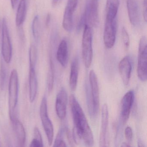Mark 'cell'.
I'll list each match as a JSON object with an SVG mask.
<instances>
[{"mask_svg": "<svg viewBox=\"0 0 147 147\" xmlns=\"http://www.w3.org/2000/svg\"><path fill=\"white\" fill-rule=\"evenodd\" d=\"M69 104L74 124L73 136L75 142L77 143L78 138L82 140L87 146H92L94 143L92 132L81 107L74 94L69 97Z\"/></svg>", "mask_w": 147, "mask_h": 147, "instance_id": "1", "label": "cell"}, {"mask_svg": "<svg viewBox=\"0 0 147 147\" xmlns=\"http://www.w3.org/2000/svg\"><path fill=\"white\" fill-rule=\"evenodd\" d=\"M117 14L115 13H106L104 32V42L107 49H111L115 44L117 30Z\"/></svg>", "mask_w": 147, "mask_h": 147, "instance_id": "2", "label": "cell"}, {"mask_svg": "<svg viewBox=\"0 0 147 147\" xmlns=\"http://www.w3.org/2000/svg\"><path fill=\"white\" fill-rule=\"evenodd\" d=\"M93 32L88 24L84 26L82 39V57L87 68L90 67L93 58L92 38Z\"/></svg>", "mask_w": 147, "mask_h": 147, "instance_id": "3", "label": "cell"}, {"mask_svg": "<svg viewBox=\"0 0 147 147\" xmlns=\"http://www.w3.org/2000/svg\"><path fill=\"white\" fill-rule=\"evenodd\" d=\"M89 81L91 88V99L88 103V108L90 115L95 117L98 115L99 108V95L98 79L95 72L91 70L89 73Z\"/></svg>", "mask_w": 147, "mask_h": 147, "instance_id": "4", "label": "cell"}, {"mask_svg": "<svg viewBox=\"0 0 147 147\" xmlns=\"http://www.w3.org/2000/svg\"><path fill=\"white\" fill-rule=\"evenodd\" d=\"M137 74L142 81L145 82L147 79V45L146 37L141 38L138 46Z\"/></svg>", "mask_w": 147, "mask_h": 147, "instance_id": "5", "label": "cell"}, {"mask_svg": "<svg viewBox=\"0 0 147 147\" xmlns=\"http://www.w3.org/2000/svg\"><path fill=\"white\" fill-rule=\"evenodd\" d=\"M39 113L49 144L51 146L53 143L54 138V127L48 114L47 98L45 96H44L42 99Z\"/></svg>", "mask_w": 147, "mask_h": 147, "instance_id": "6", "label": "cell"}, {"mask_svg": "<svg viewBox=\"0 0 147 147\" xmlns=\"http://www.w3.org/2000/svg\"><path fill=\"white\" fill-rule=\"evenodd\" d=\"M19 79L18 71L13 69L11 73L9 84V113H15L18 97Z\"/></svg>", "mask_w": 147, "mask_h": 147, "instance_id": "7", "label": "cell"}, {"mask_svg": "<svg viewBox=\"0 0 147 147\" xmlns=\"http://www.w3.org/2000/svg\"><path fill=\"white\" fill-rule=\"evenodd\" d=\"M1 51L3 60L7 63H10L12 56V47L7 25V20L4 18L2 24Z\"/></svg>", "mask_w": 147, "mask_h": 147, "instance_id": "8", "label": "cell"}, {"mask_svg": "<svg viewBox=\"0 0 147 147\" xmlns=\"http://www.w3.org/2000/svg\"><path fill=\"white\" fill-rule=\"evenodd\" d=\"M134 98V92L132 90H130L124 95L121 100L120 118L123 124H125L129 119Z\"/></svg>", "mask_w": 147, "mask_h": 147, "instance_id": "9", "label": "cell"}, {"mask_svg": "<svg viewBox=\"0 0 147 147\" xmlns=\"http://www.w3.org/2000/svg\"><path fill=\"white\" fill-rule=\"evenodd\" d=\"M10 119L17 138L18 146H24L26 141V132L23 124L17 118L15 113H10Z\"/></svg>", "mask_w": 147, "mask_h": 147, "instance_id": "10", "label": "cell"}, {"mask_svg": "<svg viewBox=\"0 0 147 147\" xmlns=\"http://www.w3.org/2000/svg\"><path fill=\"white\" fill-rule=\"evenodd\" d=\"M68 96L67 92L64 88H62L57 95L55 109L58 118L63 120L66 116Z\"/></svg>", "mask_w": 147, "mask_h": 147, "instance_id": "11", "label": "cell"}, {"mask_svg": "<svg viewBox=\"0 0 147 147\" xmlns=\"http://www.w3.org/2000/svg\"><path fill=\"white\" fill-rule=\"evenodd\" d=\"M119 69L123 83L125 86H127L129 82L132 69L131 61L129 57H125L120 61Z\"/></svg>", "mask_w": 147, "mask_h": 147, "instance_id": "12", "label": "cell"}, {"mask_svg": "<svg viewBox=\"0 0 147 147\" xmlns=\"http://www.w3.org/2000/svg\"><path fill=\"white\" fill-rule=\"evenodd\" d=\"M108 124V110L107 104H104L102 108L101 123L100 135V147H105L107 144V135Z\"/></svg>", "mask_w": 147, "mask_h": 147, "instance_id": "13", "label": "cell"}, {"mask_svg": "<svg viewBox=\"0 0 147 147\" xmlns=\"http://www.w3.org/2000/svg\"><path fill=\"white\" fill-rule=\"evenodd\" d=\"M126 5L130 22L132 25L136 26L140 22V13L137 2L136 0H127Z\"/></svg>", "mask_w": 147, "mask_h": 147, "instance_id": "14", "label": "cell"}, {"mask_svg": "<svg viewBox=\"0 0 147 147\" xmlns=\"http://www.w3.org/2000/svg\"><path fill=\"white\" fill-rule=\"evenodd\" d=\"M98 0H90L88 1V22L92 26L96 27L98 24Z\"/></svg>", "mask_w": 147, "mask_h": 147, "instance_id": "15", "label": "cell"}, {"mask_svg": "<svg viewBox=\"0 0 147 147\" xmlns=\"http://www.w3.org/2000/svg\"><path fill=\"white\" fill-rule=\"evenodd\" d=\"M29 97L30 100L32 103L37 94L38 80L35 68L30 67L29 76Z\"/></svg>", "mask_w": 147, "mask_h": 147, "instance_id": "16", "label": "cell"}, {"mask_svg": "<svg viewBox=\"0 0 147 147\" xmlns=\"http://www.w3.org/2000/svg\"><path fill=\"white\" fill-rule=\"evenodd\" d=\"M57 58L63 67H66L68 61V49L67 44L65 40L61 41L57 52Z\"/></svg>", "mask_w": 147, "mask_h": 147, "instance_id": "17", "label": "cell"}, {"mask_svg": "<svg viewBox=\"0 0 147 147\" xmlns=\"http://www.w3.org/2000/svg\"><path fill=\"white\" fill-rule=\"evenodd\" d=\"M79 60L77 57L74 58L72 61L69 75V86L71 91L74 92L77 87L79 74Z\"/></svg>", "mask_w": 147, "mask_h": 147, "instance_id": "18", "label": "cell"}, {"mask_svg": "<svg viewBox=\"0 0 147 147\" xmlns=\"http://www.w3.org/2000/svg\"><path fill=\"white\" fill-rule=\"evenodd\" d=\"M27 12V0H20L17 10L16 24L18 27L23 25L25 20Z\"/></svg>", "mask_w": 147, "mask_h": 147, "instance_id": "19", "label": "cell"}, {"mask_svg": "<svg viewBox=\"0 0 147 147\" xmlns=\"http://www.w3.org/2000/svg\"><path fill=\"white\" fill-rule=\"evenodd\" d=\"M73 12L69 8L66 6L63 14V27L68 32L72 31L74 26Z\"/></svg>", "mask_w": 147, "mask_h": 147, "instance_id": "20", "label": "cell"}, {"mask_svg": "<svg viewBox=\"0 0 147 147\" xmlns=\"http://www.w3.org/2000/svg\"><path fill=\"white\" fill-rule=\"evenodd\" d=\"M32 35L36 42H38L40 38L41 26L39 17L36 15L34 17L32 25Z\"/></svg>", "mask_w": 147, "mask_h": 147, "instance_id": "21", "label": "cell"}, {"mask_svg": "<svg viewBox=\"0 0 147 147\" xmlns=\"http://www.w3.org/2000/svg\"><path fill=\"white\" fill-rule=\"evenodd\" d=\"M37 49L34 45H32L29 50L30 67L35 68L37 60Z\"/></svg>", "mask_w": 147, "mask_h": 147, "instance_id": "22", "label": "cell"}, {"mask_svg": "<svg viewBox=\"0 0 147 147\" xmlns=\"http://www.w3.org/2000/svg\"><path fill=\"white\" fill-rule=\"evenodd\" d=\"M54 82V66L51 59L50 60V66L48 75V87L49 92L53 89Z\"/></svg>", "mask_w": 147, "mask_h": 147, "instance_id": "23", "label": "cell"}, {"mask_svg": "<svg viewBox=\"0 0 147 147\" xmlns=\"http://www.w3.org/2000/svg\"><path fill=\"white\" fill-rule=\"evenodd\" d=\"M65 130V128H61L59 131L54 143V147H67V144L63 138Z\"/></svg>", "mask_w": 147, "mask_h": 147, "instance_id": "24", "label": "cell"}, {"mask_svg": "<svg viewBox=\"0 0 147 147\" xmlns=\"http://www.w3.org/2000/svg\"><path fill=\"white\" fill-rule=\"evenodd\" d=\"M4 64L3 60H1L0 65V88L1 90L5 88L6 79V69Z\"/></svg>", "mask_w": 147, "mask_h": 147, "instance_id": "25", "label": "cell"}, {"mask_svg": "<svg viewBox=\"0 0 147 147\" xmlns=\"http://www.w3.org/2000/svg\"><path fill=\"white\" fill-rule=\"evenodd\" d=\"M122 37L125 48V49L127 50L129 49V37L128 32L125 27H123L122 29Z\"/></svg>", "mask_w": 147, "mask_h": 147, "instance_id": "26", "label": "cell"}, {"mask_svg": "<svg viewBox=\"0 0 147 147\" xmlns=\"http://www.w3.org/2000/svg\"><path fill=\"white\" fill-rule=\"evenodd\" d=\"M119 5V0H107L106 9L109 8L118 9Z\"/></svg>", "mask_w": 147, "mask_h": 147, "instance_id": "27", "label": "cell"}, {"mask_svg": "<svg viewBox=\"0 0 147 147\" xmlns=\"http://www.w3.org/2000/svg\"><path fill=\"white\" fill-rule=\"evenodd\" d=\"M124 134L125 139L128 141L129 143H130L132 141L133 138V133L131 128L129 126L126 127L125 130Z\"/></svg>", "mask_w": 147, "mask_h": 147, "instance_id": "28", "label": "cell"}, {"mask_svg": "<svg viewBox=\"0 0 147 147\" xmlns=\"http://www.w3.org/2000/svg\"><path fill=\"white\" fill-rule=\"evenodd\" d=\"M78 1V0H68L67 7L74 13L77 7Z\"/></svg>", "mask_w": 147, "mask_h": 147, "instance_id": "29", "label": "cell"}, {"mask_svg": "<svg viewBox=\"0 0 147 147\" xmlns=\"http://www.w3.org/2000/svg\"><path fill=\"white\" fill-rule=\"evenodd\" d=\"M34 138L43 143L42 138L39 129L37 127H35L34 129Z\"/></svg>", "mask_w": 147, "mask_h": 147, "instance_id": "30", "label": "cell"}, {"mask_svg": "<svg viewBox=\"0 0 147 147\" xmlns=\"http://www.w3.org/2000/svg\"><path fill=\"white\" fill-rule=\"evenodd\" d=\"M30 147H43V143L35 138H33V140L31 142Z\"/></svg>", "mask_w": 147, "mask_h": 147, "instance_id": "31", "label": "cell"}, {"mask_svg": "<svg viewBox=\"0 0 147 147\" xmlns=\"http://www.w3.org/2000/svg\"><path fill=\"white\" fill-rule=\"evenodd\" d=\"M143 14L144 19L145 22H147V0H144L143 8Z\"/></svg>", "mask_w": 147, "mask_h": 147, "instance_id": "32", "label": "cell"}, {"mask_svg": "<svg viewBox=\"0 0 147 147\" xmlns=\"http://www.w3.org/2000/svg\"><path fill=\"white\" fill-rule=\"evenodd\" d=\"M51 20V15L50 13H48L47 18H46V22H45V25L47 27H48L49 25Z\"/></svg>", "mask_w": 147, "mask_h": 147, "instance_id": "33", "label": "cell"}, {"mask_svg": "<svg viewBox=\"0 0 147 147\" xmlns=\"http://www.w3.org/2000/svg\"><path fill=\"white\" fill-rule=\"evenodd\" d=\"M18 0H11V6L13 9H14L17 6Z\"/></svg>", "mask_w": 147, "mask_h": 147, "instance_id": "34", "label": "cell"}, {"mask_svg": "<svg viewBox=\"0 0 147 147\" xmlns=\"http://www.w3.org/2000/svg\"><path fill=\"white\" fill-rule=\"evenodd\" d=\"M121 147H130V146H131V145L129 143L124 142L122 144V145H121Z\"/></svg>", "mask_w": 147, "mask_h": 147, "instance_id": "35", "label": "cell"}, {"mask_svg": "<svg viewBox=\"0 0 147 147\" xmlns=\"http://www.w3.org/2000/svg\"><path fill=\"white\" fill-rule=\"evenodd\" d=\"M59 0H52V4L53 6H56L58 3Z\"/></svg>", "mask_w": 147, "mask_h": 147, "instance_id": "36", "label": "cell"}, {"mask_svg": "<svg viewBox=\"0 0 147 147\" xmlns=\"http://www.w3.org/2000/svg\"><path fill=\"white\" fill-rule=\"evenodd\" d=\"M138 147H144V146L143 144V143L140 140L138 141Z\"/></svg>", "mask_w": 147, "mask_h": 147, "instance_id": "37", "label": "cell"}]
</instances>
